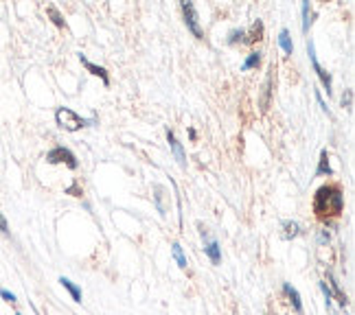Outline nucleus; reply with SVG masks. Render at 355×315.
Wrapping results in <instances>:
<instances>
[{
  "label": "nucleus",
  "mask_w": 355,
  "mask_h": 315,
  "mask_svg": "<svg viewBox=\"0 0 355 315\" xmlns=\"http://www.w3.org/2000/svg\"><path fill=\"white\" fill-rule=\"evenodd\" d=\"M283 226H285V237H288V239L298 235V226H296L294 222H285Z\"/></svg>",
  "instance_id": "f3484780"
},
{
  "label": "nucleus",
  "mask_w": 355,
  "mask_h": 315,
  "mask_svg": "<svg viewBox=\"0 0 355 315\" xmlns=\"http://www.w3.org/2000/svg\"><path fill=\"white\" fill-rule=\"evenodd\" d=\"M272 73H275V68L270 71L268 79H266V86H263V97H261V109H268L270 105V94H272Z\"/></svg>",
  "instance_id": "9d476101"
},
{
  "label": "nucleus",
  "mask_w": 355,
  "mask_h": 315,
  "mask_svg": "<svg viewBox=\"0 0 355 315\" xmlns=\"http://www.w3.org/2000/svg\"><path fill=\"white\" fill-rule=\"evenodd\" d=\"M173 258H175V261H178V265H180V267H187V256L182 254V248H180V245H178V243H173Z\"/></svg>",
  "instance_id": "2eb2a0df"
},
{
  "label": "nucleus",
  "mask_w": 355,
  "mask_h": 315,
  "mask_svg": "<svg viewBox=\"0 0 355 315\" xmlns=\"http://www.w3.org/2000/svg\"><path fill=\"white\" fill-rule=\"evenodd\" d=\"M279 44H281V48L288 53V55H292V51H294V44H292V39H290V33L288 31H281L279 33Z\"/></svg>",
  "instance_id": "f8f14e48"
},
{
  "label": "nucleus",
  "mask_w": 355,
  "mask_h": 315,
  "mask_svg": "<svg viewBox=\"0 0 355 315\" xmlns=\"http://www.w3.org/2000/svg\"><path fill=\"white\" fill-rule=\"evenodd\" d=\"M345 199H343V190L338 186H322L318 188L316 197H313V213L320 219H329V217H338L343 213Z\"/></svg>",
  "instance_id": "f257e3e1"
},
{
  "label": "nucleus",
  "mask_w": 355,
  "mask_h": 315,
  "mask_svg": "<svg viewBox=\"0 0 355 315\" xmlns=\"http://www.w3.org/2000/svg\"><path fill=\"white\" fill-rule=\"evenodd\" d=\"M329 175L331 173V167H329V156H327V152H322L320 156V167H318V175Z\"/></svg>",
  "instance_id": "dca6fc26"
},
{
  "label": "nucleus",
  "mask_w": 355,
  "mask_h": 315,
  "mask_svg": "<svg viewBox=\"0 0 355 315\" xmlns=\"http://www.w3.org/2000/svg\"><path fill=\"white\" fill-rule=\"evenodd\" d=\"M182 13H184V22L189 26V31L193 33L198 39L204 37L202 29H200V24H198V11H196V5L193 3H182Z\"/></svg>",
  "instance_id": "39448f33"
},
{
  "label": "nucleus",
  "mask_w": 355,
  "mask_h": 315,
  "mask_svg": "<svg viewBox=\"0 0 355 315\" xmlns=\"http://www.w3.org/2000/svg\"><path fill=\"white\" fill-rule=\"evenodd\" d=\"M55 120H58V125L64 127L66 132H77V129L88 125V120L81 118L77 112H73L71 107H60L55 112Z\"/></svg>",
  "instance_id": "f03ea898"
},
{
  "label": "nucleus",
  "mask_w": 355,
  "mask_h": 315,
  "mask_svg": "<svg viewBox=\"0 0 355 315\" xmlns=\"http://www.w3.org/2000/svg\"><path fill=\"white\" fill-rule=\"evenodd\" d=\"M46 160H49L51 164L64 162L66 167L77 169V158H75V154H73V152H68V149H64V147H55V149H51L49 156H46Z\"/></svg>",
  "instance_id": "20e7f679"
},
{
  "label": "nucleus",
  "mask_w": 355,
  "mask_h": 315,
  "mask_svg": "<svg viewBox=\"0 0 355 315\" xmlns=\"http://www.w3.org/2000/svg\"><path fill=\"white\" fill-rule=\"evenodd\" d=\"M202 237L207 239V245H204V252H207V254H209V258H211V261H213V263L217 265V263L222 261V252H220V245H217V241H215V239H211V237H209V232H207V230H202Z\"/></svg>",
  "instance_id": "0eeeda50"
},
{
  "label": "nucleus",
  "mask_w": 355,
  "mask_h": 315,
  "mask_svg": "<svg viewBox=\"0 0 355 315\" xmlns=\"http://www.w3.org/2000/svg\"><path fill=\"white\" fill-rule=\"evenodd\" d=\"M259 62H261V53H250V55H248V60L243 62V71H248V68L259 66Z\"/></svg>",
  "instance_id": "4468645a"
},
{
  "label": "nucleus",
  "mask_w": 355,
  "mask_h": 315,
  "mask_svg": "<svg viewBox=\"0 0 355 315\" xmlns=\"http://www.w3.org/2000/svg\"><path fill=\"white\" fill-rule=\"evenodd\" d=\"M283 291H285V296H288V298L292 300V305H294V309H296V311L303 309V305H300V296H298V291L294 289V287L283 285Z\"/></svg>",
  "instance_id": "9b49d317"
},
{
  "label": "nucleus",
  "mask_w": 355,
  "mask_h": 315,
  "mask_svg": "<svg viewBox=\"0 0 355 315\" xmlns=\"http://www.w3.org/2000/svg\"><path fill=\"white\" fill-rule=\"evenodd\" d=\"M79 60H81V64H84V66L88 68V71H90L92 75H97V77H101L105 86H107V84H110V79H107V73L103 71V68H101V66H94L92 62H88V60L84 57V55H79Z\"/></svg>",
  "instance_id": "1a4fd4ad"
},
{
  "label": "nucleus",
  "mask_w": 355,
  "mask_h": 315,
  "mask_svg": "<svg viewBox=\"0 0 355 315\" xmlns=\"http://www.w3.org/2000/svg\"><path fill=\"white\" fill-rule=\"evenodd\" d=\"M0 296H3L5 300H7V303H16V296H13V294H9V291H0Z\"/></svg>",
  "instance_id": "aec40b11"
},
{
  "label": "nucleus",
  "mask_w": 355,
  "mask_h": 315,
  "mask_svg": "<svg viewBox=\"0 0 355 315\" xmlns=\"http://www.w3.org/2000/svg\"><path fill=\"white\" fill-rule=\"evenodd\" d=\"M60 282L66 287V289H68V294H71L73 296V300H75V303H81V291H79V287H75L71 280H68V278H60Z\"/></svg>",
  "instance_id": "ddd939ff"
},
{
  "label": "nucleus",
  "mask_w": 355,
  "mask_h": 315,
  "mask_svg": "<svg viewBox=\"0 0 355 315\" xmlns=\"http://www.w3.org/2000/svg\"><path fill=\"white\" fill-rule=\"evenodd\" d=\"M49 13L53 16V20H55V24H58V26H64V20H62V16H60V13H58L55 9L51 7V9H49Z\"/></svg>",
  "instance_id": "6ab92c4d"
},
{
  "label": "nucleus",
  "mask_w": 355,
  "mask_h": 315,
  "mask_svg": "<svg viewBox=\"0 0 355 315\" xmlns=\"http://www.w3.org/2000/svg\"><path fill=\"white\" fill-rule=\"evenodd\" d=\"M167 141H169V147H171V152H173V156H175L178 164H180V167H184V164H187L184 149H182V145H180V143H178V138L173 136V132H167Z\"/></svg>",
  "instance_id": "6e6552de"
},
{
  "label": "nucleus",
  "mask_w": 355,
  "mask_h": 315,
  "mask_svg": "<svg viewBox=\"0 0 355 315\" xmlns=\"http://www.w3.org/2000/svg\"><path fill=\"white\" fill-rule=\"evenodd\" d=\"M303 31H307L309 29V24H311V20H309V3H303Z\"/></svg>",
  "instance_id": "a211bd4d"
},
{
  "label": "nucleus",
  "mask_w": 355,
  "mask_h": 315,
  "mask_svg": "<svg viewBox=\"0 0 355 315\" xmlns=\"http://www.w3.org/2000/svg\"><path fill=\"white\" fill-rule=\"evenodd\" d=\"M309 60H311V66H313V71H316V75H318V79L322 81V86L327 88V94H331V77H329V73L324 71V68L320 66V62H318V57H316V51H313V44L309 42Z\"/></svg>",
  "instance_id": "423d86ee"
},
{
  "label": "nucleus",
  "mask_w": 355,
  "mask_h": 315,
  "mask_svg": "<svg viewBox=\"0 0 355 315\" xmlns=\"http://www.w3.org/2000/svg\"><path fill=\"white\" fill-rule=\"evenodd\" d=\"M263 37V24L261 22H254L250 26V31H233L230 33V42H243V44H252V42H259V39Z\"/></svg>",
  "instance_id": "7ed1b4c3"
},
{
  "label": "nucleus",
  "mask_w": 355,
  "mask_h": 315,
  "mask_svg": "<svg viewBox=\"0 0 355 315\" xmlns=\"http://www.w3.org/2000/svg\"><path fill=\"white\" fill-rule=\"evenodd\" d=\"M0 230H3V232H9V226H7V219L3 217V213H0Z\"/></svg>",
  "instance_id": "412c9836"
}]
</instances>
